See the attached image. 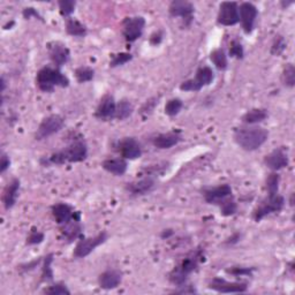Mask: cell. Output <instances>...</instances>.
<instances>
[{"label":"cell","mask_w":295,"mask_h":295,"mask_svg":"<svg viewBox=\"0 0 295 295\" xmlns=\"http://www.w3.org/2000/svg\"><path fill=\"white\" fill-rule=\"evenodd\" d=\"M10 166V160L8 154L5 152L2 154V158H0V173H5Z\"/></svg>","instance_id":"obj_48"},{"label":"cell","mask_w":295,"mask_h":295,"mask_svg":"<svg viewBox=\"0 0 295 295\" xmlns=\"http://www.w3.org/2000/svg\"><path fill=\"white\" fill-rule=\"evenodd\" d=\"M182 141V136L179 133H176V132H170V133H164L157 135L156 138L152 140V144L158 148V149H171L172 146Z\"/></svg>","instance_id":"obj_22"},{"label":"cell","mask_w":295,"mask_h":295,"mask_svg":"<svg viewBox=\"0 0 295 295\" xmlns=\"http://www.w3.org/2000/svg\"><path fill=\"white\" fill-rule=\"evenodd\" d=\"M284 206H285V198H284V196L279 194H268L266 198L256 206L254 214H252V218H254L256 222H258L263 218H266V216L280 212L284 209Z\"/></svg>","instance_id":"obj_5"},{"label":"cell","mask_w":295,"mask_h":295,"mask_svg":"<svg viewBox=\"0 0 295 295\" xmlns=\"http://www.w3.org/2000/svg\"><path fill=\"white\" fill-rule=\"evenodd\" d=\"M22 15H24V18L26 20H29V18H32V16L38 18V20L43 21V18L40 16V14L37 12V10L34 8V7H26L24 10V12H22Z\"/></svg>","instance_id":"obj_45"},{"label":"cell","mask_w":295,"mask_h":295,"mask_svg":"<svg viewBox=\"0 0 295 295\" xmlns=\"http://www.w3.org/2000/svg\"><path fill=\"white\" fill-rule=\"evenodd\" d=\"M5 89H6V81H5V76H2V92H5Z\"/></svg>","instance_id":"obj_53"},{"label":"cell","mask_w":295,"mask_h":295,"mask_svg":"<svg viewBox=\"0 0 295 295\" xmlns=\"http://www.w3.org/2000/svg\"><path fill=\"white\" fill-rule=\"evenodd\" d=\"M51 211L56 222L60 226L66 225L72 220H74V219L81 220V214L78 211H75L74 208L67 203H56L54 206H52Z\"/></svg>","instance_id":"obj_9"},{"label":"cell","mask_w":295,"mask_h":295,"mask_svg":"<svg viewBox=\"0 0 295 295\" xmlns=\"http://www.w3.org/2000/svg\"><path fill=\"white\" fill-rule=\"evenodd\" d=\"M119 152L124 160H134L142 156V148L138 140L126 138L119 143Z\"/></svg>","instance_id":"obj_18"},{"label":"cell","mask_w":295,"mask_h":295,"mask_svg":"<svg viewBox=\"0 0 295 295\" xmlns=\"http://www.w3.org/2000/svg\"><path fill=\"white\" fill-rule=\"evenodd\" d=\"M173 234V230H162V239H168V238H170L171 236Z\"/></svg>","instance_id":"obj_51"},{"label":"cell","mask_w":295,"mask_h":295,"mask_svg":"<svg viewBox=\"0 0 295 295\" xmlns=\"http://www.w3.org/2000/svg\"><path fill=\"white\" fill-rule=\"evenodd\" d=\"M202 88L198 84V83L195 82L194 78H190V80L184 81V82H182L180 84V90H182V92H198Z\"/></svg>","instance_id":"obj_43"},{"label":"cell","mask_w":295,"mask_h":295,"mask_svg":"<svg viewBox=\"0 0 295 295\" xmlns=\"http://www.w3.org/2000/svg\"><path fill=\"white\" fill-rule=\"evenodd\" d=\"M44 233L40 232L38 230H36L34 228L32 230H30L29 236L27 238V244L28 246H34V244H40L42 242L44 241Z\"/></svg>","instance_id":"obj_42"},{"label":"cell","mask_w":295,"mask_h":295,"mask_svg":"<svg viewBox=\"0 0 295 295\" xmlns=\"http://www.w3.org/2000/svg\"><path fill=\"white\" fill-rule=\"evenodd\" d=\"M255 271V268H247V266H232L226 270V272L236 277H244V276H252V272Z\"/></svg>","instance_id":"obj_40"},{"label":"cell","mask_w":295,"mask_h":295,"mask_svg":"<svg viewBox=\"0 0 295 295\" xmlns=\"http://www.w3.org/2000/svg\"><path fill=\"white\" fill-rule=\"evenodd\" d=\"M122 282V272L119 270H106L98 277V285L103 290H114Z\"/></svg>","instance_id":"obj_20"},{"label":"cell","mask_w":295,"mask_h":295,"mask_svg":"<svg viewBox=\"0 0 295 295\" xmlns=\"http://www.w3.org/2000/svg\"><path fill=\"white\" fill-rule=\"evenodd\" d=\"M241 238H242V234H241V233H239V232H236V233H233L232 236H230L228 238V239L225 241V244H228V246H233V244H236L238 242H240Z\"/></svg>","instance_id":"obj_50"},{"label":"cell","mask_w":295,"mask_h":295,"mask_svg":"<svg viewBox=\"0 0 295 295\" xmlns=\"http://www.w3.org/2000/svg\"><path fill=\"white\" fill-rule=\"evenodd\" d=\"M264 164L274 172H277L279 170L287 168L290 164V160L285 148H277V149L272 150L270 154H268L264 157Z\"/></svg>","instance_id":"obj_14"},{"label":"cell","mask_w":295,"mask_h":295,"mask_svg":"<svg viewBox=\"0 0 295 295\" xmlns=\"http://www.w3.org/2000/svg\"><path fill=\"white\" fill-rule=\"evenodd\" d=\"M290 206H294V194H292V195H290Z\"/></svg>","instance_id":"obj_54"},{"label":"cell","mask_w":295,"mask_h":295,"mask_svg":"<svg viewBox=\"0 0 295 295\" xmlns=\"http://www.w3.org/2000/svg\"><path fill=\"white\" fill-rule=\"evenodd\" d=\"M40 262H42V258H36V260H32V262H29V263L22 264V266H18V270H20L21 272L32 271L34 268L40 266Z\"/></svg>","instance_id":"obj_46"},{"label":"cell","mask_w":295,"mask_h":295,"mask_svg":"<svg viewBox=\"0 0 295 295\" xmlns=\"http://www.w3.org/2000/svg\"><path fill=\"white\" fill-rule=\"evenodd\" d=\"M81 220H72L66 225L62 226V234L65 238L67 242H73L74 240L82 236V226L80 224Z\"/></svg>","instance_id":"obj_24"},{"label":"cell","mask_w":295,"mask_h":295,"mask_svg":"<svg viewBox=\"0 0 295 295\" xmlns=\"http://www.w3.org/2000/svg\"><path fill=\"white\" fill-rule=\"evenodd\" d=\"M230 56L236 59H244V50L240 42L232 40V43H230Z\"/></svg>","instance_id":"obj_41"},{"label":"cell","mask_w":295,"mask_h":295,"mask_svg":"<svg viewBox=\"0 0 295 295\" xmlns=\"http://www.w3.org/2000/svg\"><path fill=\"white\" fill-rule=\"evenodd\" d=\"M36 84L43 92H52L56 86L67 88L70 78L59 68L43 67L38 70L36 76Z\"/></svg>","instance_id":"obj_3"},{"label":"cell","mask_w":295,"mask_h":295,"mask_svg":"<svg viewBox=\"0 0 295 295\" xmlns=\"http://www.w3.org/2000/svg\"><path fill=\"white\" fill-rule=\"evenodd\" d=\"M168 12L173 18H181L184 24L189 26L192 22L195 13V7L192 2L186 0H174L170 4Z\"/></svg>","instance_id":"obj_11"},{"label":"cell","mask_w":295,"mask_h":295,"mask_svg":"<svg viewBox=\"0 0 295 295\" xmlns=\"http://www.w3.org/2000/svg\"><path fill=\"white\" fill-rule=\"evenodd\" d=\"M218 206L220 208V214L224 216V217H230V216L236 214L238 211V204L230 196L228 198L222 200Z\"/></svg>","instance_id":"obj_32"},{"label":"cell","mask_w":295,"mask_h":295,"mask_svg":"<svg viewBox=\"0 0 295 295\" xmlns=\"http://www.w3.org/2000/svg\"><path fill=\"white\" fill-rule=\"evenodd\" d=\"M257 15H258V10L254 4L242 2L239 6V21L246 34H250L254 30Z\"/></svg>","instance_id":"obj_12"},{"label":"cell","mask_w":295,"mask_h":295,"mask_svg":"<svg viewBox=\"0 0 295 295\" xmlns=\"http://www.w3.org/2000/svg\"><path fill=\"white\" fill-rule=\"evenodd\" d=\"M48 48L51 62L54 64L56 68L62 67L70 62V52L65 44L60 43V42H54L48 45Z\"/></svg>","instance_id":"obj_17"},{"label":"cell","mask_w":295,"mask_h":295,"mask_svg":"<svg viewBox=\"0 0 295 295\" xmlns=\"http://www.w3.org/2000/svg\"><path fill=\"white\" fill-rule=\"evenodd\" d=\"M194 80L201 88L206 86H210L214 80V73L212 68H210L209 66L200 67L198 72H196V76Z\"/></svg>","instance_id":"obj_27"},{"label":"cell","mask_w":295,"mask_h":295,"mask_svg":"<svg viewBox=\"0 0 295 295\" xmlns=\"http://www.w3.org/2000/svg\"><path fill=\"white\" fill-rule=\"evenodd\" d=\"M20 184H21L20 180L15 178V179L10 180L8 184L6 186V188L4 189L2 204L6 210L12 209V208L15 206V203H16L18 190H20Z\"/></svg>","instance_id":"obj_21"},{"label":"cell","mask_w":295,"mask_h":295,"mask_svg":"<svg viewBox=\"0 0 295 295\" xmlns=\"http://www.w3.org/2000/svg\"><path fill=\"white\" fill-rule=\"evenodd\" d=\"M133 60V56L130 54H127V52H121V54H112V59L110 62V67L116 68L119 66H124V64L130 62Z\"/></svg>","instance_id":"obj_36"},{"label":"cell","mask_w":295,"mask_h":295,"mask_svg":"<svg viewBox=\"0 0 295 295\" xmlns=\"http://www.w3.org/2000/svg\"><path fill=\"white\" fill-rule=\"evenodd\" d=\"M54 254H48L44 257L43 260V268H42V282H52L54 280V268H52V263H54Z\"/></svg>","instance_id":"obj_30"},{"label":"cell","mask_w":295,"mask_h":295,"mask_svg":"<svg viewBox=\"0 0 295 295\" xmlns=\"http://www.w3.org/2000/svg\"><path fill=\"white\" fill-rule=\"evenodd\" d=\"M58 6L62 16L68 18L74 13L75 7H76V2H73V0H62V2H58Z\"/></svg>","instance_id":"obj_37"},{"label":"cell","mask_w":295,"mask_h":295,"mask_svg":"<svg viewBox=\"0 0 295 295\" xmlns=\"http://www.w3.org/2000/svg\"><path fill=\"white\" fill-rule=\"evenodd\" d=\"M156 187V180L152 176H146L138 181L128 182L126 184V190L130 196L138 198V196H144L150 194Z\"/></svg>","instance_id":"obj_16"},{"label":"cell","mask_w":295,"mask_h":295,"mask_svg":"<svg viewBox=\"0 0 295 295\" xmlns=\"http://www.w3.org/2000/svg\"><path fill=\"white\" fill-rule=\"evenodd\" d=\"M146 27V18L143 16L126 18L124 21V37L128 43H134L142 36Z\"/></svg>","instance_id":"obj_10"},{"label":"cell","mask_w":295,"mask_h":295,"mask_svg":"<svg viewBox=\"0 0 295 295\" xmlns=\"http://www.w3.org/2000/svg\"><path fill=\"white\" fill-rule=\"evenodd\" d=\"M280 5H282V8H287V7L293 5V2H284V0H282V2H280Z\"/></svg>","instance_id":"obj_52"},{"label":"cell","mask_w":295,"mask_h":295,"mask_svg":"<svg viewBox=\"0 0 295 295\" xmlns=\"http://www.w3.org/2000/svg\"><path fill=\"white\" fill-rule=\"evenodd\" d=\"M233 138L241 149L246 151H255L268 141V132L263 127L246 124V126L236 128Z\"/></svg>","instance_id":"obj_1"},{"label":"cell","mask_w":295,"mask_h":295,"mask_svg":"<svg viewBox=\"0 0 295 295\" xmlns=\"http://www.w3.org/2000/svg\"><path fill=\"white\" fill-rule=\"evenodd\" d=\"M203 196L204 200H206V203L209 204H218L220 203L222 200L230 198L232 196V188H230V184H219L217 187L208 188L203 190Z\"/></svg>","instance_id":"obj_19"},{"label":"cell","mask_w":295,"mask_h":295,"mask_svg":"<svg viewBox=\"0 0 295 295\" xmlns=\"http://www.w3.org/2000/svg\"><path fill=\"white\" fill-rule=\"evenodd\" d=\"M65 126V120L62 116L59 114H51L44 118L40 124L37 128V132L35 134V138L37 141H42L50 136L59 133Z\"/></svg>","instance_id":"obj_7"},{"label":"cell","mask_w":295,"mask_h":295,"mask_svg":"<svg viewBox=\"0 0 295 295\" xmlns=\"http://www.w3.org/2000/svg\"><path fill=\"white\" fill-rule=\"evenodd\" d=\"M268 116L266 108H252L242 116V122L246 124H256L262 122Z\"/></svg>","instance_id":"obj_25"},{"label":"cell","mask_w":295,"mask_h":295,"mask_svg":"<svg viewBox=\"0 0 295 295\" xmlns=\"http://www.w3.org/2000/svg\"><path fill=\"white\" fill-rule=\"evenodd\" d=\"M127 162L126 160H124L122 157L108 158V160H105L102 162V168H103L105 171L116 176H124L127 171Z\"/></svg>","instance_id":"obj_23"},{"label":"cell","mask_w":295,"mask_h":295,"mask_svg":"<svg viewBox=\"0 0 295 295\" xmlns=\"http://www.w3.org/2000/svg\"><path fill=\"white\" fill-rule=\"evenodd\" d=\"M217 22L222 26L230 27L239 22V5L234 2H224L219 6Z\"/></svg>","instance_id":"obj_8"},{"label":"cell","mask_w":295,"mask_h":295,"mask_svg":"<svg viewBox=\"0 0 295 295\" xmlns=\"http://www.w3.org/2000/svg\"><path fill=\"white\" fill-rule=\"evenodd\" d=\"M44 294H50V295H64V294H70V290L67 288V286L62 282H56L54 285L48 286V288L43 290Z\"/></svg>","instance_id":"obj_39"},{"label":"cell","mask_w":295,"mask_h":295,"mask_svg":"<svg viewBox=\"0 0 295 295\" xmlns=\"http://www.w3.org/2000/svg\"><path fill=\"white\" fill-rule=\"evenodd\" d=\"M286 40L282 36L278 35L276 36V38L274 40V43H272V46H271V54L272 56H279L284 54V51L286 50Z\"/></svg>","instance_id":"obj_38"},{"label":"cell","mask_w":295,"mask_h":295,"mask_svg":"<svg viewBox=\"0 0 295 295\" xmlns=\"http://www.w3.org/2000/svg\"><path fill=\"white\" fill-rule=\"evenodd\" d=\"M179 288L174 290L172 293H176V294H196L198 293V290L195 288L192 285H187V284H184V285H181V286H178Z\"/></svg>","instance_id":"obj_44"},{"label":"cell","mask_w":295,"mask_h":295,"mask_svg":"<svg viewBox=\"0 0 295 295\" xmlns=\"http://www.w3.org/2000/svg\"><path fill=\"white\" fill-rule=\"evenodd\" d=\"M162 37H164V34H162V30L154 32L152 35L150 36V44L154 45V46H157V45H160L162 43Z\"/></svg>","instance_id":"obj_49"},{"label":"cell","mask_w":295,"mask_h":295,"mask_svg":"<svg viewBox=\"0 0 295 295\" xmlns=\"http://www.w3.org/2000/svg\"><path fill=\"white\" fill-rule=\"evenodd\" d=\"M108 240V233L106 232H100L94 238H84L81 236L80 240L75 246V249L73 252V256L75 258H84L88 255L100 247V244H103L104 242Z\"/></svg>","instance_id":"obj_6"},{"label":"cell","mask_w":295,"mask_h":295,"mask_svg":"<svg viewBox=\"0 0 295 295\" xmlns=\"http://www.w3.org/2000/svg\"><path fill=\"white\" fill-rule=\"evenodd\" d=\"M116 103L114 97L112 94H105L98 104L96 111H94V116L103 121L112 120L116 119Z\"/></svg>","instance_id":"obj_15"},{"label":"cell","mask_w":295,"mask_h":295,"mask_svg":"<svg viewBox=\"0 0 295 295\" xmlns=\"http://www.w3.org/2000/svg\"><path fill=\"white\" fill-rule=\"evenodd\" d=\"M279 182H280V176H279L277 172H272L268 174V176L266 178V184L268 195L278 194Z\"/></svg>","instance_id":"obj_35"},{"label":"cell","mask_w":295,"mask_h":295,"mask_svg":"<svg viewBox=\"0 0 295 295\" xmlns=\"http://www.w3.org/2000/svg\"><path fill=\"white\" fill-rule=\"evenodd\" d=\"M210 60L212 62L214 67L219 70H225L228 68V56H226L225 51L222 48H216V50L211 52Z\"/></svg>","instance_id":"obj_29"},{"label":"cell","mask_w":295,"mask_h":295,"mask_svg":"<svg viewBox=\"0 0 295 295\" xmlns=\"http://www.w3.org/2000/svg\"><path fill=\"white\" fill-rule=\"evenodd\" d=\"M66 32L73 37H84L88 34V29L76 18H68L66 21Z\"/></svg>","instance_id":"obj_26"},{"label":"cell","mask_w":295,"mask_h":295,"mask_svg":"<svg viewBox=\"0 0 295 295\" xmlns=\"http://www.w3.org/2000/svg\"><path fill=\"white\" fill-rule=\"evenodd\" d=\"M88 157V146L82 140L72 142L65 149L52 154L48 157L45 166L48 165H64L66 162H81Z\"/></svg>","instance_id":"obj_2"},{"label":"cell","mask_w":295,"mask_h":295,"mask_svg":"<svg viewBox=\"0 0 295 295\" xmlns=\"http://www.w3.org/2000/svg\"><path fill=\"white\" fill-rule=\"evenodd\" d=\"M133 112H134L133 104H132L128 100H126V98H124V100H121L119 103L116 104V119H118L120 121L126 120L133 114Z\"/></svg>","instance_id":"obj_28"},{"label":"cell","mask_w":295,"mask_h":295,"mask_svg":"<svg viewBox=\"0 0 295 295\" xmlns=\"http://www.w3.org/2000/svg\"><path fill=\"white\" fill-rule=\"evenodd\" d=\"M156 105H158V98H151V100H146V103L143 105L142 108V113H146V114H150L151 112L154 111Z\"/></svg>","instance_id":"obj_47"},{"label":"cell","mask_w":295,"mask_h":295,"mask_svg":"<svg viewBox=\"0 0 295 295\" xmlns=\"http://www.w3.org/2000/svg\"><path fill=\"white\" fill-rule=\"evenodd\" d=\"M282 83L287 88H293L295 86V68L293 64L288 62L282 70Z\"/></svg>","instance_id":"obj_34"},{"label":"cell","mask_w":295,"mask_h":295,"mask_svg":"<svg viewBox=\"0 0 295 295\" xmlns=\"http://www.w3.org/2000/svg\"><path fill=\"white\" fill-rule=\"evenodd\" d=\"M202 258V250H196L192 255L186 257L179 266L173 268L170 274V282L176 286H181L187 284L188 277L198 266L200 260Z\"/></svg>","instance_id":"obj_4"},{"label":"cell","mask_w":295,"mask_h":295,"mask_svg":"<svg viewBox=\"0 0 295 295\" xmlns=\"http://www.w3.org/2000/svg\"><path fill=\"white\" fill-rule=\"evenodd\" d=\"M184 108V102L180 98H172L165 105V114L168 116H176Z\"/></svg>","instance_id":"obj_33"},{"label":"cell","mask_w":295,"mask_h":295,"mask_svg":"<svg viewBox=\"0 0 295 295\" xmlns=\"http://www.w3.org/2000/svg\"><path fill=\"white\" fill-rule=\"evenodd\" d=\"M208 287L218 293H244L248 290V285L246 282H230L219 277L211 279Z\"/></svg>","instance_id":"obj_13"},{"label":"cell","mask_w":295,"mask_h":295,"mask_svg":"<svg viewBox=\"0 0 295 295\" xmlns=\"http://www.w3.org/2000/svg\"><path fill=\"white\" fill-rule=\"evenodd\" d=\"M74 74L78 83L90 82L92 81L94 78V70L92 67H86V66H81L76 68L74 72Z\"/></svg>","instance_id":"obj_31"}]
</instances>
